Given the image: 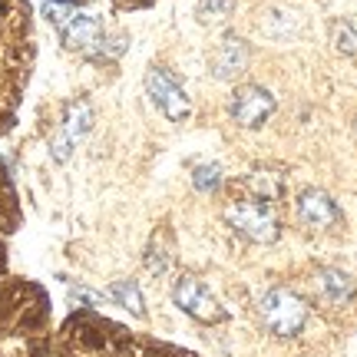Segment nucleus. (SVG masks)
Instances as JSON below:
<instances>
[{"instance_id": "nucleus-13", "label": "nucleus", "mask_w": 357, "mask_h": 357, "mask_svg": "<svg viewBox=\"0 0 357 357\" xmlns=\"http://www.w3.org/2000/svg\"><path fill=\"white\" fill-rule=\"evenodd\" d=\"M231 7V0H215V3H202V7H199V20H205V24H208V20H218L215 13L218 10H229Z\"/></svg>"}, {"instance_id": "nucleus-1", "label": "nucleus", "mask_w": 357, "mask_h": 357, "mask_svg": "<svg viewBox=\"0 0 357 357\" xmlns=\"http://www.w3.org/2000/svg\"><path fill=\"white\" fill-rule=\"evenodd\" d=\"M258 307H261L265 324L275 334H281V337H294L307 321L305 301L294 291H288V288H271V291H265L261 301H258Z\"/></svg>"}, {"instance_id": "nucleus-6", "label": "nucleus", "mask_w": 357, "mask_h": 357, "mask_svg": "<svg viewBox=\"0 0 357 357\" xmlns=\"http://www.w3.org/2000/svg\"><path fill=\"white\" fill-rule=\"evenodd\" d=\"M275 106H278V100L271 96V89L265 86H242L235 89V96H231V119L238 123V126L245 129H255L261 126L268 116L275 113Z\"/></svg>"}, {"instance_id": "nucleus-7", "label": "nucleus", "mask_w": 357, "mask_h": 357, "mask_svg": "<svg viewBox=\"0 0 357 357\" xmlns=\"http://www.w3.org/2000/svg\"><path fill=\"white\" fill-rule=\"evenodd\" d=\"M248 60H252V47L242 37L229 33V37L218 40V47L208 56V66H212L215 79H238L248 70Z\"/></svg>"}, {"instance_id": "nucleus-5", "label": "nucleus", "mask_w": 357, "mask_h": 357, "mask_svg": "<svg viewBox=\"0 0 357 357\" xmlns=\"http://www.w3.org/2000/svg\"><path fill=\"white\" fill-rule=\"evenodd\" d=\"M89 126H93V106H89L86 100L73 102V106L66 109V119H63V126H60V132H56L50 142L53 162H66V159L73 155V149L79 146V139L89 132Z\"/></svg>"}, {"instance_id": "nucleus-4", "label": "nucleus", "mask_w": 357, "mask_h": 357, "mask_svg": "<svg viewBox=\"0 0 357 357\" xmlns=\"http://www.w3.org/2000/svg\"><path fill=\"white\" fill-rule=\"evenodd\" d=\"M172 301H176V307H182L189 318L202 321V324L225 321V311H222V305L215 301V294L195 278H178L176 284H172Z\"/></svg>"}, {"instance_id": "nucleus-3", "label": "nucleus", "mask_w": 357, "mask_h": 357, "mask_svg": "<svg viewBox=\"0 0 357 357\" xmlns=\"http://www.w3.org/2000/svg\"><path fill=\"white\" fill-rule=\"evenodd\" d=\"M225 222L238 231L242 238L258 245H271L278 238V218L268 202H235L225 212Z\"/></svg>"}, {"instance_id": "nucleus-11", "label": "nucleus", "mask_w": 357, "mask_h": 357, "mask_svg": "<svg viewBox=\"0 0 357 357\" xmlns=\"http://www.w3.org/2000/svg\"><path fill=\"white\" fill-rule=\"evenodd\" d=\"M222 182H225V172L218 162H202V166L192 169V185L199 192H215Z\"/></svg>"}, {"instance_id": "nucleus-8", "label": "nucleus", "mask_w": 357, "mask_h": 357, "mask_svg": "<svg viewBox=\"0 0 357 357\" xmlns=\"http://www.w3.org/2000/svg\"><path fill=\"white\" fill-rule=\"evenodd\" d=\"M294 212H298V222L307 225V229H328L341 218V208L324 189H305L294 202Z\"/></svg>"}, {"instance_id": "nucleus-12", "label": "nucleus", "mask_w": 357, "mask_h": 357, "mask_svg": "<svg viewBox=\"0 0 357 357\" xmlns=\"http://www.w3.org/2000/svg\"><path fill=\"white\" fill-rule=\"evenodd\" d=\"M334 47L347 56H357V26L341 20V24L334 26Z\"/></svg>"}, {"instance_id": "nucleus-9", "label": "nucleus", "mask_w": 357, "mask_h": 357, "mask_svg": "<svg viewBox=\"0 0 357 357\" xmlns=\"http://www.w3.org/2000/svg\"><path fill=\"white\" fill-rule=\"evenodd\" d=\"M318 284H321V294L328 301H334V305H341V301H347L354 294V278L347 271H341V268H324L318 275Z\"/></svg>"}, {"instance_id": "nucleus-10", "label": "nucleus", "mask_w": 357, "mask_h": 357, "mask_svg": "<svg viewBox=\"0 0 357 357\" xmlns=\"http://www.w3.org/2000/svg\"><path fill=\"white\" fill-rule=\"evenodd\" d=\"M109 298H113L116 305L126 307L129 314H136V318L146 314V301H142V291L136 281H116L113 288H109Z\"/></svg>"}, {"instance_id": "nucleus-2", "label": "nucleus", "mask_w": 357, "mask_h": 357, "mask_svg": "<svg viewBox=\"0 0 357 357\" xmlns=\"http://www.w3.org/2000/svg\"><path fill=\"white\" fill-rule=\"evenodd\" d=\"M142 83H146V96L153 100V106L166 116V119H172V123L189 119V113H192L189 93H185V86H182L169 70H162V66H149Z\"/></svg>"}]
</instances>
